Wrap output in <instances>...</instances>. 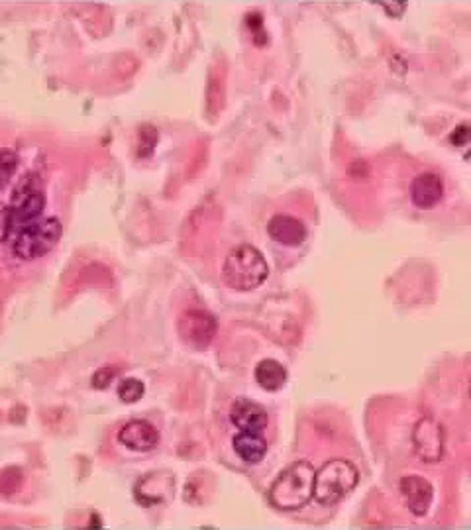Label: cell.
Here are the masks:
<instances>
[{"label": "cell", "mask_w": 471, "mask_h": 530, "mask_svg": "<svg viewBox=\"0 0 471 530\" xmlns=\"http://www.w3.org/2000/svg\"><path fill=\"white\" fill-rule=\"evenodd\" d=\"M267 234L282 246H300L307 240V226L297 216L275 215L267 223Z\"/></svg>", "instance_id": "12"}, {"label": "cell", "mask_w": 471, "mask_h": 530, "mask_svg": "<svg viewBox=\"0 0 471 530\" xmlns=\"http://www.w3.org/2000/svg\"><path fill=\"white\" fill-rule=\"evenodd\" d=\"M59 238H62V223L55 216L38 218L18 230L10 240V248L16 257L29 262L52 252Z\"/></svg>", "instance_id": "5"}, {"label": "cell", "mask_w": 471, "mask_h": 530, "mask_svg": "<svg viewBox=\"0 0 471 530\" xmlns=\"http://www.w3.org/2000/svg\"><path fill=\"white\" fill-rule=\"evenodd\" d=\"M413 446L418 459L426 464H438L446 454L444 426L430 416L420 418L413 428Z\"/></svg>", "instance_id": "6"}, {"label": "cell", "mask_w": 471, "mask_h": 530, "mask_svg": "<svg viewBox=\"0 0 471 530\" xmlns=\"http://www.w3.org/2000/svg\"><path fill=\"white\" fill-rule=\"evenodd\" d=\"M230 421L242 433L264 434L269 416L259 403L249 401V399H236L232 407H230Z\"/></svg>", "instance_id": "9"}, {"label": "cell", "mask_w": 471, "mask_h": 530, "mask_svg": "<svg viewBox=\"0 0 471 530\" xmlns=\"http://www.w3.org/2000/svg\"><path fill=\"white\" fill-rule=\"evenodd\" d=\"M469 139V126L467 124H462L459 128H456L452 136H450V142H452L454 146H466Z\"/></svg>", "instance_id": "18"}, {"label": "cell", "mask_w": 471, "mask_h": 530, "mask_svg": "<svg viewBox=\"0 0 471 530\" xmlns=\"http://www.w3.org/2000/svg\"><path fill=\"white\" fill-rule=\"evenodd\" d=\"M144 393H146L144 383L138 382V379H132V377L124 379V382L118 385V397H120V401H124V403H136L144 397Z\"/></svg>", "instance_id": "15"}, {"label": "cell", "mask_w": 471, "mask_h": 530, "mask_svg": "<svg viewBox=\"0 0 471 530\" xmlns=\"http://www.w3.org/2000/svg\"><path fill=\"white\" fill-rule=\"evenodd\" d=\"M315 466L310 462L290 464L287 469L275 477L269 489V501L279 511H299L310 503L315 489Z\"/></svg>", "instance_id": "1"}, {"label": "cell", "mask_w": 471, "mask_h": 530, "mask_svg": "<svg viewBox=\"0 0 471 530\" xmlns=\"http://www.w3.org/2000/svg\"><path fill=\"white\" fill-rule=\"evenodd\" d=\"M379 6L383 10H387L389 16H395V18H399L400 14H405V10H407V3H381Z\"/></svg>", "instance_id": "19"}, {"label": "cell", "mask_w": 471, "mask_h": 530, "mask_svg": "<svg viewBox=\"0 0 471 530\" xmlns=\"http://www.w3.org/2000/svg\"><path fill=\"white\" fill-rule=\"evenodd\" d=\"M399 489L410 513L415 517H425L428 513V509L433 505V499H434V489L425 477L407 475L400 479Z\"/></svg>", "instance_id": "8"}, {"label": "cell", "mask_w": 471, "mask_h": 530, "mask_svg": "<svg viewBox=\"0 0 471 530\" xmlns=\"http://www.w3.org/2000/svg\"><path fill=\"white\" fill-rule=\"evenodd\" d=\"M223 275L224 282L236 291H254L267 279L269 267L257 248L244 244L230 249L223 265Z\"/></svg>", "instance_id": "3"}, {"label": "cell", "mask_w": 471, "mask_h": 530, "mask_svg": "<svg viewBox=\"0 0 471 530\" xmlns=\"http://www.w3.org/2000/svg\"><path fill=\"white\" fill-rule=\"evenodd\" d=\"M16 167H18V156L13 152V149H3V152H0V189H4L10 181H13Z\"/></svg>", "instance_id": "16"}, {"label": "cell", "mask_w": 471, "mask_h": 530, "mask_svg": "<svg viewBox=\"0 0 471 530\" xmlns=\"http://www.w3.org/2000/svg\"><path fill=\"white\" fill-rule=\"evenodd\" d=\"M46 197L38 181L26 177L13 195L8 206L0 208V242H10L20 228L34 223L44 213Z\"/></svg>", "instance_id": "2"}, {"label": "cell", "mask_w": 471, "mask_h": 530, "mask_svg": "<svg viewBox=\"0 0 471 530\" xmlns=\"http://www.w3.org/2000/svg\"><path fill=\"white\" fill-rule=\"evenodd\" d=\"M357 467L348 459H330L315 474L313 497L320 505H336L356 489Z\"/></svg>", "instance_id": "4"}, {"label": "cell", "mask_w": 471, "mask_h": 530, "mask_svg": "<svg viewBox=\"0 0 471 530\" xmlns=\"http://www.w3.org/2000/svg\"><path fill=\"white\" fill-rule=\"evenodd\" d=\"M118 442L134 452H147L159 444V433L146 421H130L118 433Z\"/></svg>", "instance_id": "10"}, {"label": "cell", "mask_w": 471, "mask_h": 530, "mask_svg": "<svg viewBox=\"0 0 471 530\" xmlns=\"http://www.w3.org/2000/svg\"><path fill=\"white\" fill-rule=\"evenodd\" d=\"M444 197V183L442 179L434 173H420L415 177V181L410 183V201L416 208H434Z\"/></svg>", "instance_id": "11"}, {"label": "cell", "mask_w": 471, "mask_h": 530, "mask_svg": "<svg viewBox=\"0 0 471 530\" xmlns=\"http://www.w3.org/2000/svg\"><path fill=\"white\" fill-rule=\"evenodd\" d=\"M216 320L198 308H189L177 323L179 338L193 349H206L216 336Z\"/></svg>", "instance_id": "7"}, {"label": "cell", "mask_w": 471, "mask_h": 530, "mask_svg": "<svg viewBox=\"0 0 471 530\" xmlns=\"http://www.w3.org/2000/svg\"><path fill=\"white\" fill-rule=\"evenodd\" d=\"M256 382L265 391H279L287 383V369L277 359H262L256 366Z\"/></svg>", "instance_id": "14"}, {"label": "cell", "mask_w": 471, "mask_h": 530, "mask_svg": "<svg viewBox=\"0 0 471 530\" xmlns=\"http://www.w3.org/2000/svg\"><path fill=\"white\" fill-rule=\"evenodd\" d=\"M116 369L114 367H100L98 372L93 375V387L95 389H106L110 383L114 382Z\"/></svg>", "instance_id": "17"}, {"label": "cell", "mask_w": 471, "mask_h": 530, "mask_svg": "<svg viewBox=\"0 0 471 530\" xmlns=\"http://www.w3.org/2000/svg\"><path fill=\"white\" fill-rule=\"evenodd\" d=\"M232 448L246 464H259L267 454V440L257 433H240L232 440Z\"/></svg>", "instance_id": "13"}]
</instances>
